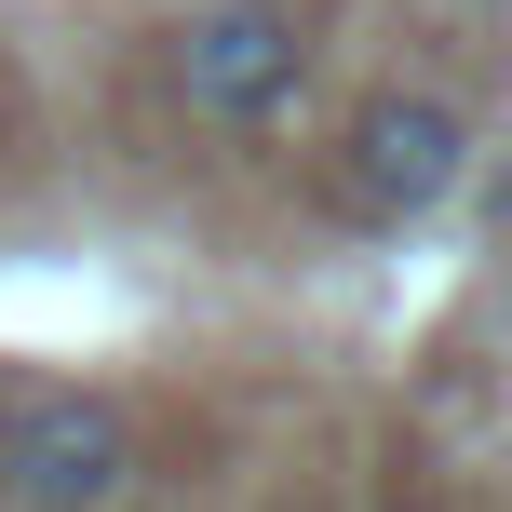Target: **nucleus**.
I'll return each mask as SVG.
<instances>
[{"label": "nucleus", "instance_id": "f257e3e1", "mask_svg": "<svg viewBox=\"0 0 512 512\" xmlns=\"http://www.w3.org/2000/svg\"><path fill=\"white\" fill-rule=\"evenodd\" d=\"M135 486V418L108 391H27L0 418V499L14 512H108Z\"/></svg>", "mask_w": 512, "mask_h": 512}, {"label": "nucleus", "instance_id": "f03ea898", "mask_svg": "<svg viewBox=\"0 0 512 512\" xmlns=\"http://www.w3.org/2000/svg\"><path fill=\"white\" fill-rule=\"evenodd\" d=\"M297 81H310V41H297L283 0H203L189 41H176V95L203 122H283Z\"/></svg>", "mask_w": 512, "mask_h": 512}, {"label": "nucleus", "instance_id": "7ed1b4c3", "mask_svg": "<svg viewBox=\"0 0 512 512\" xmlns=\"http://www.w3.org/2000/svg\"><path fill=\"white\" fill-rule=\"evenodd\" d=\"M337 176H351L364 216H432L445 189L472 176V122H459L445 95H364V108H351V162H337Z\"/></svg>", "mask_w": 512, "mask_h": 512}, {"label": "nucleus", "instance_id": "20e7f679", "mask_svg": "<svg viewBox=\"0 0 512 512\" xmlns=\"http://www.w3.org/2000/svg\"><path fill=\"white\" fill-rule=\"evenodd\" d=\"M499 216H512V189H499Z\"/></svg>", "mask_w": 512, "mask_h": 512}]
</instances>
